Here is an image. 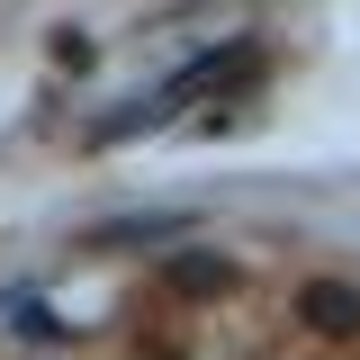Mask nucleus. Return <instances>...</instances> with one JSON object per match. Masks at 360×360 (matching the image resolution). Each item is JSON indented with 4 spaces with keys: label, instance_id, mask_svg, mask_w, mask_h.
Returning <instances> with one entry per match:
<instances>
[{
    "label": "nucleus",
    "instance_id": "obj_1",
    "mask_svg": "<svg viewBox=\"0 0 360 360\" xmlns=\"http://www.w3.org/2000/svg\"><path fill=\"white\" fill-rule=\"evenodd\" d=\"M252 63H262V45H225V54H198V63H189V72H180L172 90H153V99H135L127 117H108L99 135H135V127H162V117H180L189 99H207V90H225L234 72H252Z\"/></svg>",
    "mask_w": 360,
    "mask_h": 360
},
{
    "label": "nucleus",
    "instance_id": "obj_2",
    "mask_svg": "<svg viewBox=\"0 0 360 360\" xmlns=\"http://www.w3.org/2000/svg\"><path fill=\"white\" fill-rule=\"evenodd\" d=\"M315 324H352V288H315Z\"/></svg>",
    "mask_w": 360,
    "mask_h": 360
}]
</instances>
